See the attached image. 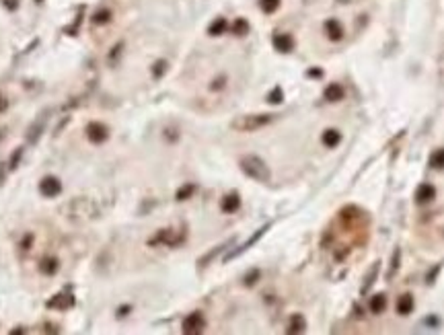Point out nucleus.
I'll list each match as a JSON object with an SVG mask.
<instances>
[{"mask_svg":"<svg viewBox=\"0 0 444 335\" xmlns=\"http://www.w3.org/2000/svg\"><path fill=\"white\" fill-rule=\"evenodd\" d=\"M241 167H243V171H245V173H247L249 177H253V179H259V181H266V179L270 177V171H268V167H266V163H263V161H259V159H255V157H249V159H243Z\"/></svg>","mask_w":444,"mask_h":335,"instance_id":"obj_1","label":"nucleus"},{"mask_svg":"<svg viewBox=\"0 0 444 335\" xmlns=\"http://www.w3.org/2000/svg\"><path fill=\"white\" fill-rule=\"evenodd\" d=\"M39 191L46 195V198H56L62 191V183L56 177H44L39 183Z\"/></svg>","mask_w":444,"mask_h":335,"instance_id":"obj_2","label":"nucleus"},{"mask_svg":"<svg viewBox=\"0 0 444 335\" xmlns=\"http://www.w3.org/2000/svg\"><path fill=\"white\" fill-rule=\"evenodd\" d=\"M87 136H89L91 142L101 144V142H105L109 138V130L105 128L103 123H89L87 125Z\"/></svg>","mask_w":444,"mask_h":335,"instance_id":"obj_3","label":"nucleus"},{"mask_svg":"<svg viewBox=\"0 0 444 335\" xmlns=\"http://www.w3.org/2000/svg\"><path fill=\"white\" fill-rule=\"evenodd\" d=\"M270 121L268 115H249V117H243L237 121V128H243V130H257L261 125H266Z\"/></svg>","mask_w":444,"mask_h":335,"instance_id":"obj_4","label":"nucleus"},{"mask_svg":"<svg viewBox=\"0 0 444 335\" xmlns=\"http://www.w3.org/2000/svg\"><path fill=\"white\" fill-rule=\"evenodd\" d=\"M74 304V296L72 294H68V292H60V294H56L52 300H48V306L50 309H70V306Z\"/></svg>","mask_w":444,"mask_h":335,"instance_id":"obj_5","label":"nucleus"},{"mask_svg":"<svg viewBox=\"0 0 444 335\" xmlns=\"http://www.w3.org/2000/svg\"><path fill=\"white\" fill-rule=\"evenodd\" d=\"M202 327H204V319H202L200 313H193L183 321V331L185 333H198V331H202Z\"/></svg>","mask_w":444,"mask_h":335,"instance_id":"obj_6","label":"nucleus"},{"mask_svg":"<svg viewBox=\"0 0 444 335\" xmlns=\"http://www.w3.org/2000/svg\"><path fill=\"white\" fill-rule=\"evenodd\" d=\"M239 204H241L239 195L237 193H230V195H226V198L222 200V210H224V212H234L239 208Z\"/></svg>","mask_w":444,"mask_h":335,"instance_id":"obj_7","label":"nucleus"},{"mask_svg":"<svg viewBox=\"0 0 444 335\" xmlns=\"http://www.w3.org/2000/svg\"><path fill=\"white\" fill-rule=\"evenodd\" d=\"M58 259L56 257H48V259H44L41 261V265H39V270L44 272V274H48V276H54L56 274V270H58Z\"/></svg>","mask_w":444,"mask_h":335,"instance_id":"obj_8","label":"nucleus"},{"mask_svg":"<svg viewBox=\"0 0 444 335\" xmlns=\"http://www.w3.org/2000/svg\"><path fill=\"white\" fill-rule=\"evenodd\" d=\"M432 198H434V187H432V185H428V183H426V185H422V187L418 189V202L424 204V202H430Z\"/></svg>","mask_w":444,"mask_h":335,"instance_id":"obj_9","label":"nucleus"},{"mask_svg":"<svg viewBox=\"0 0 444 335\" xmlns=\"http://www.w3.org/2000/svg\"><path fill=\"white\" fill-rule=\"evenodd\" d=\"M397 309H399V313H409V311L413 309V298H411L409 294L401 296V298H399V304H397Z\"/></svg>","mask_w":444,"mask_h":335,"instance_id":"obj_10","label":"nucleus"},{"mask_svg":"<svg viewBox=\"0 0 444 335\" xmlns=\"http://www.w3.org/2000/svg\"><path fill=\"white\" fill-rule=\"evenodd\" d=\"M430 165H432L434 169H444V148L434 152L432 159H430Z\"/></svg>","mask_w":444,"mask_h":335,"instance_id":"obj_11","label":"nucleus"},{"mask_svg":"<svg viewBox=\"0 0 444 335\" xmlns=\"http://www.w3.org/2000/svg\"><path fill=\"white\" fill-rule=\"evenodd\" d=\"M107 21H111V12L109 10H99L97 15H93V23L95 25H103Z\"/></svg>","mask_w":444,"mask_h":335,"instance_id":"obj_12","label":"nucleus"},{"mask_svg":"<svg viewBox=\"0 0 444 335\" xmlns=\"http://www.w3.org/2000/svg\"><path fill=\"white\" fill-rule=\"evenodd\" d=\"M323 140H325V144L333 146V144H337V142H339V134H337V132H327V134L323 136Z\"/></svg>","mask_w":444,"mask_h":335,"instance_id":"obj_13","label":"nucleus"},{"mask_svg":"<svg viewBox=\"0 0 444 335\" xmlns=\"http://www.w3.org/2000/svg\"><path fill=\"white\" fill-rule=\"evenodd\" d=\"M21 155H23V148H17V150H15V155L10 157V169H17V165H19V159H21Z\"/></svg>","mask_w":444,"mask_h":335,"instance_id":"obj_14","label":"nucleus"},{"mask_svg":"<svg viewBox=\"0 0 444 335\" xmlns=\"http://www.w3.org/2000/svg\"><path fill=\"white\" fill-rule=\"evenodd\" d=\"M276 6H278V0H263V8L266 10H272Z\"/></svg>","mask_w":444,"mask_h":335,"instance_id":"obj_15","label":"nucleus"},{"mask_svg":"<svg viewBox=\"0 0 444 335\" xmlns=\"http://www.w3.org/2000/svg\"><path fill=\"white\" fill-rule=\"evenodd\" d=\"M6 109H8V101H6V97L0 95V113H4Z\"/></svg>","mask_w":444,"mask_h":335,"instance_id":"obj_16","label":"nucleus"},{"mask_svg":"<svg viewBox=\"0 0 444 335\" xmlns=\"http://www.w3.org/2000/svg\"><path fill=\"white\" fill-rule=\"evenodd\" d=\"M383 302H385V298L383 296H377V298H374V302H372V309L379 311V306H383Z\"/></svg>","mask_w":444,"mask_h":335,"instance_id":"obj_17","label":"nucleus"},{"mask_svg":"<svg viewBox=\"0 0 444 335\" xmlns=\"http://www.w3.org/2000/svg\"><path fill=\"white\" fill-rule=\"evenodd\" d=\"M280 101H282V97H280V91L272 93V97H270V103H280Z\"/></svg>","mask_w":444,"mask_h":335,"instance_id":"obj_18","label":"nucleus"},{"mask_svg":"<svg viewBox=\"0 0 444 335\" xmlns=\"http://www.w3.org/2000/svg\"><path fill=\"white\" fill-rule=\"evenodd\" d=\"M31 241H33V236H31V234H29V236H25L23 243H21V247H23V249H29V247H31Z\"/></svg>","mask_w":444,"mask_h":335,"instance_id":"obj_19","label":"nucleus"},{"mask_svg":"<svg viewBox=\"0 0 444 335\" xmlns=\"http://www.w3.org/2000/svg\"><path fill=\"white\" fill-rule=\"evenodd\" d=\"M37 2H41V0H37Z\"/></svg>","mask_w":444,"mask_h":335,"instance_id":"obj_20","label":"nucleus"}]
</instances>
